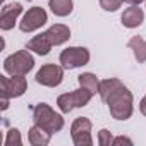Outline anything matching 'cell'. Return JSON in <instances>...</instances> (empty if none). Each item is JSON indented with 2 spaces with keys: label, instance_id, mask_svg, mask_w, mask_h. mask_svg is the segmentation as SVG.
<instances>
[{
  "label": "cell",
  "instance_id": "cell-11",
  "mask_svg": "<svg viewBox=\"0 0 146 146\" xmlns=\"http://www.w3.org/2000/svg\"><path fill=\"white\" fill-rule=\"evenodd\" d=\"M45 35L53 46H58V45H64L70 38V29L65 24H53L45 31Z\"/></svg>",
  "mask_w": 146,
  "mask_h": 146
},
{
  "label": "cell",
  "instance_id": "cell-3",
  "mask_svg": "<svg viewBox=\"0 0 146 146\" xmlns=\"http://www.w3.org/2000/svg\"><path fill=\"white\" fill-rule=\"evenodd\" d=\"M35 67V58L29 50H19L4 60V70L9 76H26Z\"/></svg>",
  "mask_w": 146,
  "mask_h": 146
},
{
  "label": "cell",
  "instance_id": "cell-24",
  "mask_svg": "<svg viewBox=\"0 0 146 146\" xmlns=\"http://www.w3.org/2000/svg\"><path fill=\"white\" fill-rule=\"evenodd\" d=\"M125 4H129V5H139L141 2H144V0H124Z\"/></svg>",
  "mask_w": 146,
  "mask_h": 146
},
{
  "label": "cell",
  "instance_id": "cell-4",
  "mask_svg": "<svg viewBox=\"0 0 146 146\" xmlns=\"http://www.w3.org/2000/svg\"><path fill=\"white\" fill-rule=\"evenodd\" d=\"M93 98V93L81 88V90H76V91H70V93H64L57 98V105L60 108L62 113H69L74 108H83L86 107Z\"/></svg>",
  "mask_w": 146,
  "mask_h": 146
},
{
  "label": "cell",
  "instance_id": "cell-1",
  "mask_svg": "<svg viewBox=\"0 0 146 146\" xmlns=\"http://www.w3.org/2000/svg\"><path fill=\"white\" fill-rule=\"evenodd\" d=\"M105 103L110 110V115L117 120H127V119H131V115L134 112L132 93L122 83L108 93V96L105 98Z\"/></svg>",
  "mask_w": 146,
  "mask_h": 146
},
{
  "label": "cell",
  "instance_id": "cell-13",
  "mask_svg": "<svg viewBox=\"0 0 146 146\" xmlns=\"http://www.w3.org/2000/svg\"><path fill=\"white\" fill-rule=\"evenodd\" d=\"M52 46H53V45L50 43V40L46 38L45 33H41V35L35 36V38H31V40L28 41V45H26L28 50H31V52H35V53H38V55H48L50 50H52Z\"/></svg>",
  "mask_w": 146,
  "mask_h": 146
},
{
  "label": "cell",
  "instance_id": "cell-25",
  "mask_svg": "<svg viewBox=\"0 0 146 146\" xmlns=\"http://www.w3.org/2000/svg\"><path fill=\"white\" fill-rule=\"evenodd\" d=\"M9 108V98H2V110Z\"/></svg>",
  "mask_w": 146,
  "mask_h": 146
},
{
  "label": "cell",
  "instance_id": "cell-15",
  "mask_svg": "<svg viewBox=\"0 0 146 146\" xmlns=\"http://www.w3.org/2000/svg\"><path fill=\"white\" fill-rule=\"evenodd\" d=\"M127 45H129V48L132 50L134 58H136L139 64L146 62V40H144V38H141V36H132Z\"/></svg>",
  "mask_w": 146,
  "mask_h": 146
},
{
  "label": "cell",
  "instance_id": "cell-19",
  "mask_svg": "<svg viewBox=\"0 0 146 146\" xmlns=\"http://www.w3.org/2000/svg\"><path fill=\"white\" fill-rule=\"evenodd\" d=\"M19 146L23 144V139H21V132L19 129H9L7 132V137H5V146Z\"/></svg>",
  "mask_w": 146,
  "mask_h": 146
},
{
  "label": "cell",
  "instance_id": "cell-7",
  "mask_svg": "<svg viewBox=\"0 0 146 146\" xmlns=\"http://www.w3.org/2000/svg\"><path fill=\"white\" fill-rule=\"evenodd\" d=\"M70 137L76 146H91V120L88 117H78L70 125Z\"/></svg>",
  "mask_w": 146,
  "mask_h": 146
},
{
  "label": "cell",
  "instance_id": "cell-20",
  "mask_svg": "<svg viewBox=\"0 0 146 146\" xmlns=\"http://www.w3.org/2000/svg\"><path fill=\"white\" fill-rule=\"evenodd\" d=\"M124 0H100V7L107 12H115L117 9H120Z\"/></svg>",
  "mask_w": 146,
  "mask_h": 146
},
{
  "label": "cell",
  "instance_id": "cell-16",
  "mask_svg": "<svg viewBox=\"0 0 146 146\" xmlns=\"http://www.w3.org/2000/svg\"><path fill=\"white\" fill-rule=\"evenodd\" d=\"M48 7L50 11L58 16V17H65L72 12L74 9V4H72V0H50L48 2Z\"/></svg>",
  "mask_w": 146,
  "mask_h": 146
},
{
  "label": "cell",
  "instance_id": "cell-14",
  "mask_svg": "<svg viewBox=\"0 0 146 146\" xmlns=\"http://www.w3.org/2000/svg\"><path fill=\"white\" fill-rule=\"evenodd\" d=\"M50 137H52V134L36 124L29 129V134H28V139L33 146H46L50 143Z\"/></svg>",
  "mask_w": 146,
  "mask_h": 146
},
{
  "label": "cell",
  "instance_id": "cell-10",
  "mask_svg": "<svg viewBox=\"0 0 146 146\" xmlns=\"http://www.w3.org/2000/svg\"><path fill=\"white\" fill-rule=\"evenodd\" d=\"M23 12V5L19 2H12L9 5H4L2 12H0V29L2 31H9L16 26L17 17Z\"/></svg>",
  "mask_w": 146,
  "mask_h": 146
},
{
  "label": "cell",
  "instance_id": "cell-2",
  "mask_svg": "<svg viewBox=\"0 0 146 146\" xmlns=\"http://www.w3.org/2000/svg\"><path fill=\"white\" fill-rule=\"evenodd\" d=\"M33 120L36 125L43 127L50 134H55V132L62 131V127H64V117L60 113H57L46 103H38L33 108Z\"/></svg>",
  "mask_w": 146,
  "mask_h": 146
},
{
  "label": "cell",
  "instance_id": "cell-17",
  "mask_svg": "<svg viewBox=\"0 0 146 146\" xmlns=\"http://www.w3.org/2000/svg\"><path fill=\"white\" fill-rule=\"evenodd\" d=\"M78 81H79L81 88L91 91L93 95L98 93V90H100V81H98V78L93 74V72H83V74L78 78Z\"/></svg>",
  "mask_w": 146,
  "mask_h": 146
},
{
  "label": "cell",
  "instance_id": "cell-21",
  "mask_svg": "<svg viewBox=\"0 0 146 146\" xmlns=\"http://www.w3.org/2000/svg\"><path fill=\"white\" fill-rule=\"evenodd\" d=\"M98 143H100L102 146H110V144H113V136H112V132L107 131V129H102V131L98 132Z\"/></svg>",
  "mask_w": 146,
  "mask_h": 146
},
{
  "label": "cell",
  "instance_id": "cell-23",
  "mask_svg": "<svg viewBox=\"0 0 146 146\" xmlns=\"http://www.w3.org/2000/svg\"><path fill=\"white\" fill-rule=\"evenodd\" d=\"M139 110H141V113L146 117V96H144V98L139 102Z\"/></svg>",
  "mask_w": 146,
  "mask_h": 146
},
{
  "label": "cell",
  "instance_id": "cell-8",
  "mask_svg": "<svg viewBox=\"0 0 146 146\" xmlns=\"http://www.w3.org/2000/svg\"><path fill=\"white\" fill-rule=\"evenodd\" d=\"M62 79H64V67L57 64H45L36 72V83L41 86L55 88L62 83Z\"/></svg>",
  "mask_w": 146,
  "mask_h": 146
},
{
  "label": "cell",
  "instance_id": "cell-6",
  "mask_svg": "<svg viewBox=\"0 0 146 146\" xmlns=\"http://www.w3.org/2000/svg\"><path fill=\"white\" fill-rule=\"evenodd\" d=\"M28 81L24 76H0V96L2 98H19L26 93Z\"/></svg>",
  "mask_w": 146,
  "mask_h": 146
},
{
  "label": "cell",
  "instance_id": "cell-22",
  "mask_svg": "<svg viewBox=\"0 0 146 146\" xmlns=\"http://www.w3.org/2000/svg\"><path fill=\"white\" fill-rule=\"evenodd\" d=\"M119 144H132V141L125 136H119V137H113V146H119Z\"/></svg>",
  "mask_w": 146,
  "mask_h": 146
},
{
  "label": "cell",
  "instance_id": "cell-18",
  "mask_svg": "<svg viewBox=\"0 0 146 146\" xmlns=\"http://www.w3.org/2000/svg\"><path fill=\"white\" fill-rule=\"evenodd\" d=\"M119 84H120V81L115 79V78H110V79H103V81H100V90H98V93H100L102 100L105 102V98L108 96V93H110L112 90H115Z\"/></svg>",
  "mask_w": 146,
  "mask_h": 146
},
{
  "label": "cell",
  "instance_id": "cell-5",
  "mask_svg": "<svg viewBox=\"0 0 146 146\" xmlns=\"http://www.w3.org/2000/svg\"><path fill=\"white\" fill-rule=\"evenodd\" d=\"M58 60L64 69H78L90 62V52L84 46H69L62 50Z\"/></svg>",
  "mask_w": 146,
  "mask_h": 146
},
{
  "label": "cell",
  "instance_id": "cell-9",
  "mask_svg": "<svg viewBox=\"0 0 146 146\" xmlns=\"http://www.w3.org/2000/svg\"><path fill=\"white\" fill-rule=\"evenodd\" d=\"M48 21V16H46V11L41 9V7H31L21 19L19 23V29L23 33H33L36 29H40L43 24H46Z\"/></svg>",
  "mask_w": 146,
  "mask_h": 146
},
{
  "label": "cell",
  "instance_id": "cell-12",
  "mask_svg": "<svg viewBox=\"0 0 146 146\" xmlns=\"http://www.w3.org/2000/svg\"><path fill=\"white\" fill-rule=\"evenodd\" d=\"M120 21H122V24H124L125 28H129V29L137 28V26H141L143 21H144V12H143L137 5H131L129 9L124 11Z\"/></svg>",
  "mask_w": 146,
  "mask_h": 146
}]
</instances>
